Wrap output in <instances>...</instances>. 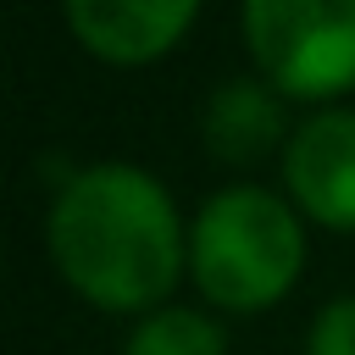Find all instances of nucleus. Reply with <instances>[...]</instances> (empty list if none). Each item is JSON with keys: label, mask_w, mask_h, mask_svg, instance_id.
I'll use <instances>...</instances> for the list:
<instances>
[{"label": "nucleus", "mask_w": 355, "mask_h": 355, "mask_svg": "<svg viewBox=\"0 0 355 355\" xmlns=\"http://www.w3.org/2000/svg\"><path fill=\"white\" fill-rule=\"evenodd\" d=\"M200 133L216 161L250 166V161L272 155L277 144H288V116H283V100L266 78H227L211 89Z\"/></svg>", "instance_id": "423d86ee"}, {"label": "nucleus", "mask_w": 355, "mask_h": 355, "mask_svg": "<svg viewBox=\"0 0 355 355\" xmlns=\"http://www.w3.org/2000/svg\"><path fill=\"white\" fill-rule=\"evenodd\" d=\"M305 266V227L288 200L255 183H233L200 205L189 222V272L200 294L222 311L277 305Z\"/></svg>", "instance_id": "f03ea898"}, {"label": "nucleus", "mask_w": 355, "mask_h": 355, "mask_svg": "<svg viewBox=\"0 0 355 355\" xmlns=\"http://www.w3.org/2000/svg\"><path fill=\"white\" fill-rule=\"evenodd\" d=\"M305 355H355V294H338L305 327Z\"/></svg>", "instance_id": "6e6552de"}, {"label": "nucleus", "mask_w": 355, "mask_h": 355, "mask_svg": "<svg viewBox=\"0 0 355 355\" xmlns=\"http://www.w3.org/2000/svg\"><path fill=\"white\" fill-rule=\"evenodd\" d=\"M244 44L277 94L338 100L355 89V0H244Z\"/></svg>", "instance_id": "7ed1b4c3"}, {"label": "nucleus", "mask_w": 355, "mask_h": 355, "mask_svg": "<svg viewBox=\"0 0 355 355\" xmlns=\"http://www.w3.org/2000/svg\"><path fill=\"white\" fill-rule=\"evenodd\" d=\"M283 183L311 222L333 233H355V111L349 105H327L288 133Z\"/></svg>", "instance_id": "20e7f679"}, {"label": "nucleus", "mask_w": 355, "mask_h": 355, "mask_svg": "<svg viewBox=\"0 0 355 355\" xmlns=\"http://www.w3.org/2000/svg\"><path fill=\"white\" fill-rule=\"evenodd\" d=\"M55 272L100 311H161L189 261L178 205L133 161H94L72 172L44 216Z\"/></svg>", "instance_id": "f257e3e1"}, {"label": "nucleus", "mask_w": 355, "mask_h": 355, "mask_svg": "<svg viewBox=\"0 0 355 355\" xmlns=\"http://www.w3.org/2000/svg\"><path fill=\"white\" fill-rule=\"evenodd\" d=\"M61 6L72 39L89 55L111 67H144L189 33L205 0H61Z\"/></svg>", "instance_id": "39448f33"}, {"label": "nucleus", "mask_w": 355, "mask_h": 355, "mask_svg": "<svg viewBox=\"0 0 355 355\" xmlns=\"http://www.w3.org/2000/svg\"><path fill=\"white\" fill-rule=\"evenodd\" d=\"M122 355H227V333L205 311L161 305L133 322V333L122 338Z\"/></svg>", "instance_id": "0eeeda50"}]
</instances>
